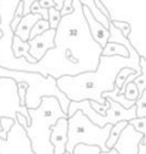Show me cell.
Wrapping results in <instances>:
<instances>
[{"instance_id":"obj_1","label":"cell","mask_w":146,"mask_h":154,"mask_svg":"<svg viewBox=\"0 0 146 154\" xmlns=\"http://www.w3.org/2000/svg\"><path fill=\"white\" fill-rule=\"evenodd\" d=\"M72 12L63 16L54 36V48L31 64L22 58L18 71L37 72L56 79L95 71L103 48L93 40L78 0H72Z\"/></svg>"},{"instance_id":"obj_2","label":"cell","mask_w":146,"mask_h":154,"mask_svg":"<svg viewBox=\"0 0 146 154\" xmlns=\"http://www.w3.org/2000/svg\"><path fill=\"white\" fill-rule=\"evenodd\" d=\"M110 37L107 42H116L125 46L129 55L125 57H104L100 55L99 64L95 71L83 72L76 76H63L57 79V87L70 101L89 100L105 105L106 99L103 93L111 91L115 88V78L118 71L123 67H132L138 73L140 69V54L136 48L130 43L129 38L123 36L122 32L115 28L110 20L109 25Z\"/></svg>"},{"instance_id":"obj_3","label":"cell","mask_w":146,"mask_h":154,"mask_svg":"<svg viewBox=\"0 0 146 154\" xmlns=\"http://www.w3.org/2000/svg\"><path fill=\"white\" fill-rule=\"evenodd\" d=\"M30 124L25 126L27 135L35 154H53L51 128L60 118H68L54 96H43L37 108L28 109Z\"/></svg>"},{"instance_id":"obj_4","label":"cell","mask_w":146,"mask_h":154,"mask_svg":"<svg viewBox=\"0 0 146 154\" xmlns=\"http://www.w3.org/2000/svg\"><path fill=\"white\" fill-rule=\"evenodd\" d=\"M0 77H8L14 79L17 83L24 82L28 84V89L25 93V107L28 109L37 108L43 96H54L58 100L63 112H68L70 100L59 90L56 78L51 76L43 77L37 72L8 70L2 67H0Z\"/></svg>"},{"instance_id":"obj_5","label":"cell","mask_w":146,"mask_h":154,"mask_svg":"<svg viewBox=\"0 0 146 154\" xmlns=\"http://www.w3.org/2000/svg\"><path fill=\"white\" fill-rule=\"evenodd\" d=\"M112 125L106 124L100 128L90 122L81 111L75 112L68 118V141L65 149L68 153H72L75 146L82 143L87 146H98L101 152H107L105 143L110 135Z\"/></svg>"},{"instance_id":"obj_6","label":"cell","mask_w":146,"mask_h":154,"mask_svg":"<svg viewBox=\"0 0 146 154\" xmlns=\"http://www.w3.org/2000/svg\"><path fill=\"white\" fill-rule=\"evenodd\" d=\"M21 0H0V29L2 37L0 38V67L17 70L19 58H14L12 52V38L14 36L11 30V20Z\"/></svg>"},{"instance_id":"obj_7","label":"cell","mask_w":146,"mask_h":154,"mask_svg":"<svg viewBox=\"0 0 146 154\" xmlns=\"http://www.w3.org/2000/svg\"><path fill=\"white\" fill-rule=\"evenodd\" d=\"M17 113H21L30 122L28 108L21 105L17 82L8 77H0V119L4 117L16 119Z\"/></svg>"},{"instance_id":"obj_8","label":"cell","mask_w":146,"mask_h":154,"mask_svg":"<svg viewBox=\"0 0 146 154\" xmlns=\"http://www.w3.org/2000/svg\"><path fill=\"white\" fill-rule=\"evenodd\" d=\"M0 154H35L25 129L17 120L7 132L6 140L0 137Z\"/></svg>"},{"instance_id":"obj_9","label":"cell","mask_w":146,"mask_h":154,"mask_svg":"<svg viewBox=\"0 0 146 154\" xmlns=\"http://www.w3.org/2000/svg\"><path fill=\"white\" fill-rule=\"evenodd\" d=\"M142 137H144V135L141 132L136 131L128 123V125L121 132L113 148L119 154H139L138 147H139V143L141 142Z\"/></svg>"},{"instance_id":"obj_10","label":"cell","mask_w":146,"mask_h":154,"mask_svg":"<svg viewBox=\"0 0 146 154\" xmlns=\"http://www.w3.org/2000/svg\"><path fill=\"white\" fill-rule=\"evenodd\" d=\"M54 36H56V29H48L45 32L29 38V54L36 60H41L42 57L46 54L47 51L54 48Z\"/></svg>"},{"instance_id":"obj_11","label":"cell","mask_w":146,"mask_h":154,"mask_svg":"<svg viewBox=\"0 0 146 154\" xmlns=\"http://www.w3.org/2000/svg\"><path fill=\"white\" fill-rule=\"evenodd\" d=\"M82 12H83V16H84V19L88 24V28H89V32L93 37V40L101 47L104 48L105 45L109 41V37H110V31L107 28H105L103 24H100L94 17L93 14L90 13V11L86 7V6H82Z\"/></svg>"},{"instance_id":"obj_12","label":"cell","mask_w":146,"mask_h":154,"mask_svg":"<svg viewBox=\"0 0 146 154\" xmlns=\"http://www.w3.org/2000/svg\"><path fill=\"white\" fill-rule=\"evenodd\" d=\"M41 19V16L40 14H35V13H28V14H24L19 22V24L17 25L16 30L13 31V34L16 36H18L22 41H28L29 40V34H30V30L31 28L34 26V24Z\"/></svg>"},{"instance_id":"obj_13","label":"cell","mask_w":146,"mask_h":154,"mask_svg":"<svg viewBox=\"0 0 146 154\" xmlns=\"http://www.w3.org/2000/svg\"><path fill=\"white\" fill-rule=\"evenodd\" d=\"M12 52L14 58H24L27 61L34 64L36 63V60L29 54V43L28 41H22L18 36H13L12 38Z\"/></svg>"},{"instance_id":"obj_14","label":"cell","mask_w":146,"mask_h":154,"mask_svg":"<svg viewBox=\"0 0 146 154\" xmlns=\"http://www.w3.org/2000/svg\"><path fill=\"white\" fill-rule=\"evenodd\" d=\"M101 55H104V57H115V55H118V57H125L127 58L129 55V52L125 48V46H123L121 43L107 42L105 45V47L103 48V51H101Z\"/></svg>"},{"instance_id":"obj_15","label":"cell","mask_w":146,"mask_h":154,"mask_svg":"<svg viewBox=\"0 0 146 154\" xmlns=\"http://www.w3.org/2000/svg\"><path fill=\"white\" fill-rule=\"evenodd\" d=\"M80 2H81V5L82 6H86L89 11H90V13L93 14V17L100 23V24H103L105 28H107L109 29V25H110V18H107L106 16H104L100 11H99V8L97 7V5L94 4V0H78Z\"/></svg>"},{"instance_id":"obj_16","label":"cell","mask_w":146,"mask_h":154,"mask_svg":"<svg viewBox=\"0 0 146 154\" xmlns=\"http://www.w3.org/2000/svg\"><path fill=\"white\" fill-rule=\"evenodd\" d=\"M127 125H128V122H125V120H121V122L116 123L115 125H112V128L110 130V135H109V137L106 140V143H105V146H106L107 149H112L113 148V146L116 144V142H117L121 132L123 131V129Z\"/></svg>"},{"instance_id":"obj_17","label":"cell","mask_w":146,"mask_h":154,"mask_svg":"<svg viewBox=\"0 0 146 154\" xmlns=\"http://www.w3.org/2000/svg\"><path fill=\"white\" fill-rule=\"evenodd\" d=\"M48 29H49V23H48V20L41 18V19H39V20L34 24V26L31 28L30 34H29V38H33V37H35V36H37V35L45 32V31L48 30Z\"/></svg>"},{"instance_id":"obj_18","label":"cell","mask_w":146,"mask_h":154,"mask_svg":"<svg viewBox=\"0 0 146 154\" xmlns=\"http://www.w3.org/2000/svg\"><path fill=\"white\" fill-rule=\"evenodd\" d=\"M136 131H139V132H141L142 135H144V137H142V140H141V144H144L145 142H146V118L144 117V118H134V119H132V120H129L128 122Z\"/></svg>"},{"instance_id":"obj_19","label":"cell","mask_w":146,"mask_h":154,"mask_svg":"<svg viewBox=\"0 0 146 154\" xmlns=\"http://www.w3.org/2000/svg\"><path fill=\"white\" fill-rule=\"evenodd\" d=\"M136 107V118H146V88L142 94L135 100Z\"/></svg>"},{"instance_id":"obj_20","label":"cell","mask_w":146,"mask_h":154,"mask_svg":"<svg viewBox=\"0 0 146 154\" xmlns=\"http://www.w3.org/2000/svg\"><path fill=\"white\" fill-rule=\"evenodd\" d=\"M100 148L98 146H87V144H77L75 146L71 154H100Z\"/></svg>"},{"instance_id":"obj_21","label":"cell","mask_w":146,"mask_h":154,"mask_svg":"<svg viewBox=\"0 0 146 154\" xmlns=\"http://www.w3.org/2000/svg\"><path fill=\"white\" fill-rule=\"evenodd\" d=\"M133 73H136V71L135 70H133L132 67H123V69H121L119 71H118V73L116 75V78H115V87H117V88H122V85H123V83H124V81H125V78L129 76V75H133Z\"/></svg>"},{"instance_id":"obj_22","label":"cell","mask_w":146,"mask_h":154,"mask_svg":"<svg viewBox=\"0 0 146 154\" xmlns=\"http://www.w3.org/2000/svg\"><path fill=\"white\" fill-rule=\"evenodd\" d=\"M60 19H62L60 11L56 10L54 7H49L48 8V19H47L49 23V29H57Z\"/></svg>"},{"instance_id":"obj_23","label":"cell","mask_w":146,"mask_h":154,"mask_svg":"<svg viewBox=\"0 0 146 154\" xmlns=\"http://www.w3.org/2000/svg\"><path fill=\"white\" fill-rule=\"evenodd\" d=\"M111 23H112V25H113L115 28H117V29L122 32L123 36H125V37L129 36L130 30H132L129 23H127V22H122V20H112V19H111Z\"/></svg>"},{"instance_id":"obj_24","label":"cell","mask_w":146,"mask_h":154,"mask_svg":"<svg viewBox=\"0 0 146 154\" xmlns=\"http://www.w3.org/2000/svg\"><path fill=\"white\" fill-rule=\"evenodd\" d=\"M30 13H35V14H40L42 19H48V8H45V7H41L39 1H35L31 7H30Z\"/></svg>"},{"instance_id":"obj_25","label":"cell","mask_w":146,"mask_h":154,"mask_svg":"<svg viewBox=\"0 0 146 154\" xmlns=\"http://www.w3.org/2000/svg\"><path fill=\"white\" fill-rule=\"evenodd\" d=\"M18 87V96H19V101L22 106H25V93L28 89V84L24 82H18L17 83Z\"/></svg>"},{"instance_id":"obj_26","label":"cell","mask_w":146,"mask_h":154,"mask_svg":"<svg viewBox=\"0 0 146 154\" xmlns=\"http://www.w3.org/2000/svg\"><path fill=\"white\" fill-rule=\"evenodd\" d=\"M14 120L16 119H12V118H7V117H4L0 119V126H1V130L2 132H5L7 135V132L10 131V129L12 128V125L14 124Z\"/></svg>"},{"instance_id":"obj_27","label":"cell","mask_w":146,"mask_h":154,"mask_svg":"<svg viewBox=\"0 0 146 154\" xmlns=\"http://www.w3.org/2000/svg\"><path fill=\"white\" fill-rule=\"evenodd\" d=\"M90 106L93 107V109L97 112V113H99L100 116H105V113H106V111L109 109V102L106 101V103L105 105H101V103H98V102H95V101H90Z\"/></svg>"},{"instance_id":"obj_28","label":"cell","mask_w":146,"mask_h":154,"mask_svg":"<svg viewBox=\"0 0 146 154\" xmlns=\"http://www.w3.org/2000/svg\"><path fill=\"white\" fill-rule=\"evenodd\" d=\"M72 10H74V8H72V0H65L63 7H62V10H60L62 17H63V16H66V14H70V13L72 12Z\"/></svg>"},{"instance_id":"obj_29","label":"cell","mask_w":146,"mask_h":154,"mask_svg":"<svg viewBox=\"0 0 146 154\" xmlns=\"http://www.w3.org/2000/svg\"><path fill=\"white\" fill-rule=\"evenodd\" d=\"M23 4V16L30 13V7L35 1H40V0H21Z\"/></svg>"},{"instance_id":"obj_30","label":"cell","mask_w":146,"mask_h":154,"mask_svg":"<svg viewBox=\"0 0 146 154\" xmlns=\"http://www.w3.org/2000/svg\"><path fill=\"white\" fill-rule=\"evenodd\" d=\"M22 17H23V16L17 14V13H14V14H13V18H12L11 24H10V26H11V30H12V31H14V30H16V28H17V25L19 24V22H21V19H22Z\"/></svg>"},{"instance_id":"obj_31","label":"cell","mask_w":146,"mask_h":154,"mask_svg":"<svg viewBox=\"0 0 146 154\" xmlns=\"http://www.w3.org/2000/svg\"><path fill=\"white\" fill-rule=\"evenodd\" d=\"M39 4H40L41 7H45V8L54 7V2H53V0H40Z\"/></svg>"},{"instance_id":"obj_32","label":"cell","mask_w":146,"mask_h":154,"mask_svg":"<svg viewBox=\"0 0 146 154\" xmlns=\"http://www.w3.org/2000/svg\"><path fill=\"white\" fill-rule=\"evenodd\" d=\"M64 1H65V0H53V2H54V8L58 10V11H60L62 7H63V5H64Z\"/></svg>"},{"instance_id":"obj_33","label":"cell","mask_w":146,"mask_h":154,"mask_svg":"<svg viewBox=\"0 0 146 154\" xmlns=\"http://www.w3.org/2000/svg\"><path fill=\"white\" fill-rule=\"evenodd\" d=\"M138 153L139 154H146V142L144 144L139 143V147H138Z\"/></svg>"},{"instance_id":"obj_34","label":"cell","mask_w":146,"mask_h":154,"mask_svg":"<svg viewBox=\"0 0 146 154\" xmlns=\"http://www.w3.org/2000/svg\"><path fill=\"white\" fill-rule=\"evenodd\" d=\"M100 154H119L115 148H112V149H109L107 152H100Z\"/></svg>"},{"instance_id":"obj_35","label":"cell","mask_w":146,"mask_h":154,"mask_svg":"<svg viewBox=\"0 0 146 154\" xmlns=\"http://www.w3.org/2000/svg\"><path fill=\"white\" fill-rule=\"evenodd\" d=\"M2 37V31H1V29H0V38Z\"/></svg>"},{"instance_id":"obj_36","label":"cell","mask_w":146,"mask_h":154,"mask_svg":"<svg viewBox=\"0 0 146 154\" xmlns=\"http://www.w3.org/2000/svg\"><path fill=\"white\" fill-rule=\"evenodd\" d=\"M64 154H70V153H68V152H65V153H64Z\"/></svg>"}]
</instances>
